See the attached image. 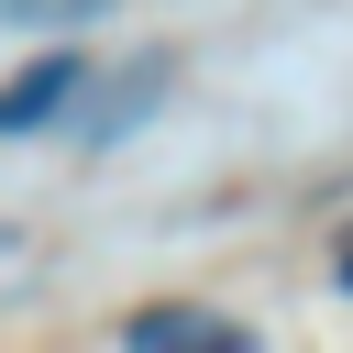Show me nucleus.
Here are the masks:
<instances>
[{
  "mask_svg": "<svg viewBox=\"0 0 353 353\" xmlns=\"http://www.w3.org/2000/svg\"><path fill=\"white\" fill-rule=\"evenodd\" d=\"M77 88H88V55H77V44L33 55L22 77H0V132H44V121H66V110H77Z\"/></svg>",
  "mask_w": 353,
  "mask_h": 353,
  "instance_id": "1",
  "label": "nucleus"
},
{
  "mask_svg": "<svg viewBox=\"0 0 353 353\" xmlns=\"http://www.w3.org/2000/svg\"><path fill=\"white\" fill-rule=\"evenodd\" d=\"M165 77H176L165 55H143V66H121L110 88L88 77V88H77V132H88V143H121V132H132V121H143V110L165 99Z\"/></svg>",
  "mask_w": 353,
  "mask_h": 353,
  "instance_id": "2",
  "label": "nucleus"
},
{
  "mask_svg": "<svg viewBox=\"0 0 353 353\" xmlns=\"http://www.w3.org/2000/svg\"><path fill=\"white\" fill-rule=\"evenodd\" d=\"M121 342H143V353H254V320H221V309H132Z\"/></svg>",
  "mask_w": 353,
  "mask_h": 353,
  "instance_id": "3",
  "label": "nucleus"
},
{
  "mask_svg": "<svg viewBox=\"0 0 353 353\" xmlns=\"http://www.w3.org/2000/svg\"><path fill=\"white\" fill-rule=\"evenodd\" d=\"M342 298H353V254H342Z\"/></svg>",
  "mask_w": 353,
  "mask_h": 353,
  "instance_id": "4",
  "label": "nucleus"
},
{
  "mask_svg": "<svg viewBox=\"0 0 353 353\" xmlns=\"http://www.w3.org/2000/svg\"><path fill=\"white\" fill-rule=\"evenodd\" d=\"M0 254H11V232H0Z\"/></svg>",
  "mask_w": 353,
  "mask_h": 353,
  "instance_id": "5",
  "label": "nucleus"
}]
</instances>
